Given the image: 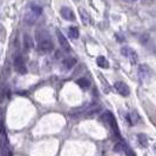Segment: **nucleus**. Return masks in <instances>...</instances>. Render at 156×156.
Here are the masks:
<instances>
[{
  "instance_id": "nucleus-7",
  "label": "nucleus",
  "mask_w": 156,
  "mask_h": 156,
  "mask_svg": "<svg viewBox=\"0 0 156 156\" xmlns=\"http://www.w3.org/2000/svg\"><path fill=\"white\" fill-rule=\"evenodd\" d=\"M105 116L107 117L108 120V123L110 125V127H112V129H113V132H114V134L115 135H117V136H120V132H119V127H117V123H116V120H115V117H114V115L112 114V113H106L105 114Z\"/></svg>"
},
{
  "instance_id": "nucleus-19",
  "label": "nucleus",
  "mask_w": 156,
  "mask_h": 156,
  "mask_svg": "<svg viewBox=\"0 0 156 156\" xmlns=\"http://www.w3.org/2000/svg\"><path fill=\"white\" fill-rule=\"evenodd\" d=\"M125 153H126V155H127V156H135V154H134V151H133V150H132L130 148H129L128 146H126Z\"/></svg>"
},
{
  "instance_id": "nucleus-12",
  "label": "nucleus",
  "mask_w": 156,
  "mask_h": 156,
  "mask_svg": "<svg viewBox=\"0 0 156 156\" xmlns=\"http://www.w3.org/2000/svg\"><path fill=\"white\" fill-rule=\"evenodd\" d=\"M96 63H98V66L99 67H101V68H109V62L107 61V59L105 58V56H98V59H96Z\"/></svg>"
},
{
  "instance_id": "nucleus-17",
  "label": "nucleus",
  "mask_w": 156,
  "mask_h": 156,
  "mask_svg": "<svg viewBox=\"0 0 156 156\" xmlns=\"http://www.w3.org/2000/svg\"><path fill=\"white\" fill-rule=\"evenodd\" d=\"M31 11L33 13H35L38 16L42 13V8L40 7V6H38V5H35V4H32L31 5Z\"/></svg>"
},
{
  "instance_id": "nucleus-14",
  "label": "nucleus",
  "mask_w": 156,
  "mask_h": 156,
  "mask_svg": "<svg viewBox=\"0 0 156 156\" xmlns=\"http://www.w3.org/2000/svg\"><path fill=\"white\" fill-rule=\"evenodd\" d=\"M67 33H68V37H69L70 39L75 40L79 38V30L76 28V27H74V26L69 27L68 31H67Z\"/></svg>"
},
{
  "instance_id": "nucleus-20",
  "label": "nucleus",
  "mask_w": 156,
  "mask_h": 156,
  "mask_svg": "<svg viewBox=\"0 0 156 156\" xmlns=\"http://www.w3.org/2000/svg\"><path fill=\"white\" fill-rule=\"evenodd\" d=\"M123 1H127V2H135V1H137V0H123Z\"/></svg>"
},
{
  "instance_id": "nucleus-4",
  "label": "nucleus",
  "mask_w": 156,
  "mask_h": 156,
  "mask_svg": "<svg viewBox=\"0 0 156 156\" xmlns=\"http://www.w3.org/2000/svg\"><path fill=\"white\" fill-rule=\"evenodd\" d=\"M121 54L123 55V56H126V58H128L133 63H136V61H137V53L129 46L122 47L121 48Z\"/></svg>"
},
{
  "instance_id": "nucleus-8",
  "label": "nucleus",
  "mask_w": 156,
  "mask_h": 156,
  "mask_svg": "<svg viewBox=\"0 0 156 156\" xmlns=\"http://www.w3.org/2000/svg\"><path fill=\"white\" fill-rule=\"evenodd\" d=\"M56 35H58V40H59V44H60V46L62 47V48L65 49V51H66V52H70L69 42L67 41L66 37H65V35H63V34L60 31H56Z\"/></svg>"
},
{
  "instance_id": "nucleus-2",
  "label": "nucleus",
  "mask_w": 156,
  "mask_h": 156,
  "mask_svg": "<svg viewBox=\"0 0 156 156\" xmlns=\"http://www.w3.org/2000/svg\"><path fill=\"white\" fill-rule=\"evenodd\" d=\"M153 75V70L148 65H140L139 69H137V78L140 80L141 83H146L148 82L150 78Z\"/></svg>"
},
{
  "instance_id": "nucleus-10",
  "label": "nucleus",
  "mask_w": 156,
  "mask_h": 156,
  "mask_svg": "<svg viewBox=\"0 0 156 156\" xmlns=\"http://www.w3.org/2000/svg\"><path fill=\"white\" fill-rule=\"evenodd\" d=\"M37 20H38V16L35 13H33L32 11L25 16V23H27V25H34V23H37Z\"/></svg>"
},
{
  "instance_id": "nucleus-15",
  "label": "nucleus",
  "mask_w": 156,
  "mask_h": 156,
  "mask_svg": "<svg viewBox=\"0 0 156 156\" xmlns=\"http://www.w3.org/2000/svg\"><path fill=\"white\" fill-rule=\"evenodd\" d=\"M137 141H139L141 147H144L146 148L148 146V139H147V136L144 134H139L137 135Z\"/></svg>"
},
{
  "instance_id": "nucleus-6",
  "label": "nucleus",
  "mask_w": 156,
  "mask_h": 156,
  "mask_svg": "<svg viewBox=\"0 0 156 156\" xmlns=\"http://www.w3.org/2000/svg\"><path fill=\"white\" fill-rule=\"evenodd\" d=\"M60 14L67 21H74L75 20V14L69 7H62L60 9Z\"/></svg>"
},
{
  "instance_id": "nucleus-5",
  "label": "nucleus",
  "mask_w": 156,
  "mask_h": 156,
  "mask_svg": "<svg viewBox=\"0 0 156 156\" xmlns=\"http://www.w3.org/2000/svg\"><path fill=\"white\" fill-rule=\"evenodd\" d=\"M114 88H115V90H116L117 93L120 94V95H122V96H128V95L130 94L129 87L127 86L125 82H122V81L115 82V83H114Z\"/></svg>"
},
{
  "instance_id": "nucleus-3",
  "label": "nucleus",
  "mask_w": 156,
  "mask_h": 156,
  "mask_svg": "<svg viewBox=\"0 0 156 156\" xmlns=\"http://www.w3.org/2000/svg\"><path fill=\"white\" fill-rule=\"evenodd\" d=\"M13 66H14V69L18 74H21L25 75L27 73V66L25 63V59H23V55H16L14 59H13Z\"/></svg>"
},
{
  "instance_id": "nucleus-11",
  "label": "nucleus",
  "mask_w": 156,
  "mask_h": 156,
  "mask_svg": "<svg viewBox=\"0 0 156 156\" xmlns=\"http://www.w3.org/2000/svg\"><path fill=\"white\" fill-rule=\"evenodd\" d=\"M75 63H76V60H75L74 58H67V59H65V60L62 61L63 67H65L66 69L73 68V67L75 66Z\"/></svg>"
},
{
  "instance_id": "nucleus-18",
  "label": "nucleus",
  "mask_w": 156,
  "mask_h": 156,
  "mask_svg": "<svg viewBox=\"0 0 156 156\" xmlns=\"http://www.w3.org/2000/svg\"><path fill=\"white\" fill-rule=\"evenodd\" d=\"M125 148L126 146L122 143V142H119L116 143L115 146H114V151H116V153H122V151H125Z\"/></svg>"
},
{
  "instance_id": "nucleus-21",
  "label": "nucleus",
  "mask_w": 156,
  "mask_h": 156,
  "mask_svg": "<svg viewBox=\"0 0 156 156\" xmlns=\"http://www.w3.org/2000/svg\"><path fill=\"white\" fill-rule=\"evenodd\" d=\"M74 1H79V0H74Z\"/></svg>"
},
{
  "instance_id": "nucleus-9",
  "label": "nucleus",
  "mask_w": 156,
  "mask_h": 156,
  "mask_svg": "<svg viewBox=\"0 0 156 156\" xmlns=\"http://www.w3.org/2000/svg\"><path fill=\"white\" fill-rule=\"evenodd\" d=\"M79 14H80V18H81L83 25H89L90 23V21H92L90 20V16H89V13L87 12L85 8L79 7Z\"/></svg>"
},
{
  "instance_id": "nucleus-16",
  "label": "nucleus",
  "mask_w": 156,
  "mask_h": 156,
  "mask_svg": "<svg viewBox=\"0 0 156 156\" xmlns=\"http://www.w3.org/2000/svg\"><path fill=\"white\" fill-rule=\"evenodd\" d=\"M76 85H78L79 87H81V88H83V89H87V88L89 87V81L85 78L79 79V80H76Z\"/></svg>"
},
{
  "instance_id": "nucleus-13",
  "label": "nucleus",
  "mask_w": 156,
  "mask_h": 156,
  "mask_svg": "<svg viewBox=\"0 0 156 156\" xmlns=\"http://www.w3.org/2000/svg\"><path fill=\"white\" fill-rule=\"evenodd\" d=\"M23 45H25V49L26 51L31 49L32 47H33V40H32V38L28 34H25L23 35Z\"/></svg>"
},
{
  "instance_id": "nucleus-1",
  "label": "nucleus",
  "mask_w": 156,
  "mask_h": 156,
  "mask_svg": "<svg viewBox=\"0 0 156 156\" xmlns=\"http://www.w3.org/2000/svg\"><path fill=\"white\" fill-rule=\"evenodd\" d=\"M35 40L38 42V49L42 53H49L54 49V44L49 32L45 28H39L35 32Z\"/></svg>"
}]
</instances>
